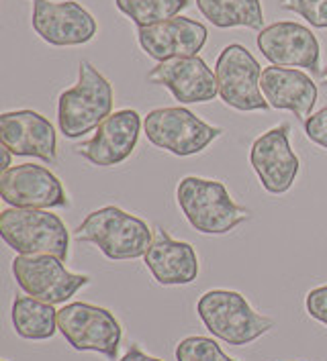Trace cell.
<instances>
[{
    "label": "cell",
    "instance_id": "1",
    "mask_svg": "<svg viewBox=\"0 0 327 361\" xmlns=\"http://www.w3.org/2000/svg\"><path fill=\"white\" fill-rule=\"evenodd\" d=\"M176 202L201 235H227L250 219V210L231 198L223 182L186 176L176 188Z\"/></svg>",
    "mask_w": 327,
    "mask_h": 361
},
{
    "label": "cell",
    "instance_id": "2",
    "mask_svg": "<svg viewBox=\"0 0 327 361\" xmlns=\"http://www.w3.org/2000/svg\"><path fill=\"white\" fill-rule=\"evenodd\" d=\"M78 243H93L113 262L137 259L148 253L154 241L152 228L135 214L119 207L93 210L74 231Z\"/></svg>",
    "mask_w": 327,
    "mask_h": 361
},
{
    "label": "cell",
    "instance_id": "3",
    "mask_svg": "<svg viewBox=\"0 0 327 361\" xmlns=\"http://www.w3.org/2000/svg\"><path fill=\"white\" fill-rule=\"evenodd\" d=\"M115 92L97 68L82 59L78 82L58 98V127L66 139H80L113 114Z\"/></svg>",
    "mask_w": 327,
    "mask_h": 361
},
{
    "label": "cell",
    "instance_id": "4",
    "mask_svg": "<svg viewBox=\"0 0 327 361\" xmlns=\"http://www.w3.org/2000/svg\"><path fill=\"white\" fill-rule=\"evenodd\" d=\"M196 314L213 337L227 345H250L274 326V319L256 312L250 302L233 290H209L196 302Z\"/></svg>",
    "mask_w": 327,
    "mask_h": 361
},
{
    "label": "cell",
    "instance_id": "5",
    "mask_svg": "<svg viewBox=\"0 0 327 361\" xmlns=\"http://www.w3.org/2000/svg\"><path fill=\"white\" fill-rule=\"evenodd\" d=\"M0 237L17 255L47 253L59 259L70 255V233L58 214L41 209H4Z\"/></svg>",
    "mask_w": 327,
    "mask_h": 361
},
{
    "label": "cell",
    "instance_id": "6",
    "mask_svg": "<svg viewBox=\"0 0 327 361\" xmlns=\"http://www.w3.org/2000/svg\"><path fill=\"white\" fill-rule=\"evenodd\" d=\"M143 131L148 141L176 157H189L205 152L223 129L213 127L184 106L155 109L143 118Z\"/></svg>",
    "mask_w": 327,
    "mask_h": 361
},
{
    "label": "cell",
    "instance_id": "7",
    "mask_svg": "<svg viewBox=\"0 0 327 361\" xmlns=\"http://www.w3.org/2000/svg\"><path fill=\"white\" fill-rule=\"evenodd\" d=\"M58 329L76 351H95L115 361L123 339L121 323L102 306L70 302L58 310Z\"/></svg>",
    "mask_w": 327,
    "mask_h": 361
},
{
    "label": "cell",
    "instance_id": "8",
    "mask_svg": "<svg viewBox=\"0 0 327 361\" xmlns=\"http://www.w3.org/2000/svg\"><path fill=\"white\" fill-rule=\"evenodd\" d=\"M215 76L219 84V96L230 109H235L239 113L270 109L260 88L262 68L248 47L239 43L227 45L217 57Z\"/></svg>",
    "mask_w": 327,
    "mask_h": 361
},
{
    "label": "cell",
    "instance_id": "9",
    "mask_svg": "<svg viewBox=\"0 0 327 361\" xmlns=\"http://www.w3.org/2000/svg\"><path fill=\"white\" fill-rule=\"evenodd\" d=\"M13 276L27 296L54 306L66 305L80 288L90 284L88 276L68 271L64 259L47 253L17 255L13 259Z\"/></svg>",
    "mask_w": 327,
    "mask_h": 361
},
{
    "label": "cell",
    "instance_id": "10",
    "mask_svg": "<svg viewBox=\"0 0 327 361\" xmlns=\"http://www.w3.org/2000/svg\"><path fill=\"white\" fill-rule=\"evenodd\" d=\"M2 202L13 209H68L70 198L59 178L43 166L20 164L0 173Z\"/></svg>",
    "mask_w": 327,
    "mask_h": 361
},
{
    "label": "cell",
    "instance_id": "11",
    "mask_svg": "<svg viewBox=\"0 0 327 361\" xmlns=\"http://www.w3.org/2000/svg\"><path fill=\"white\" fill-rule=\"evenodd\" d=\"M31 27L49 45L76 47L93 41L97 19L76 0H33Z\"/></svg>",
    "mask_w": 327,
    "mask_h": 361
},
{
    "label": "cell",
    "instance_id": "12",
    "mask_svg": "<svg viewBox=\"0 0 327 361\" xmlns=\"http://www.w3.org/2000/svg\"><path fill=\"white\" fill-rule=\"evenodd\" d=\"M250 164L268 194H285L292 188L301 161L290 147L289 123L272 127L251 143Z\"/></svg>",
    "mask_w": 327,
    "mask_h": 361
},
{
    "label": "cell",
    "instance_id": "13",
    "mask_svg": "<svg viewBox=\"0 0 327 361\" xmlns=\"http://www.w3.org/2000/svg\"><path fill=\"white\" fill-rule=\"evenodd\" d=\"M143 121L133 109L117 111L98 125L93 139L78 143L74 152L98 168H115L131 157L137 147Z\"/></svg>",
    "mask_w": 327,
    "mask_h": 361
},
{
    "label": "cell",
    "instance_id": "14",
    "mask_svg": "<svg viewBox=\"0 0 327 361\" xmlns=\"http://www.w3.org/2000/svg\"><path fill=\"white\" fill-rule=\"evenodd\" d=\"M256 45L272 66L305 68L311 70V74L321 72L319 41L305 25L290 20L268 25L258 33Z\"/></svg>",
    "mask_w": 327,
    "mask_h": 361
},
{
    "label": "cell",
    "instance_id": "15",
    "mask_svg": "<svg viewBox=\"0 0 327 361\" xmlns=\"http://www.w3.org/2000/svg\"><path fill=\"white\" fill-rule=\"evenodd\" d=\"M148 82L168 88L180 104L211 102L219 94L217 76L198 56L157 61L148 74Z\"/></svg>",
    "mask_w": 327,
    "mask_h": 361
},
{
    "label": "cell",
    "instance_id": "16",
    "mask_svg": "<svg viewBox=\"0 0 327 361\" xmlns=\"http://www.w3.org/2000/svg\"><path fill=\"white\" fill-rule=\"evenodd\" d=\"M209 31L203 23L189 17H172L155 25L137 27V41L145 56L155 61L193 57L205 47Z\"/></svg>",
    "mask_w": 327,
    "mask_h": 361
},
{
    "label": "cell",
    "instance_id": "17",
    "mask_svg": "<svg viewBox=\"0 0 327 361\" xmlns=\"http://www.w3.org/2000/svg\"><path fill=\"white\" fill-rule=\"evenodd\" d=\"M0 143L15 155L37 157L45 164H54L58 159L56 129L37 111L0 114Z\"/></svg>",
    "mask_w": 327,
    "mask_h": 361
},
{
    "label": "cell",
    "instance_id": "18",
    "mask_svg": "<svg viewBox=\"0 0 327 361\" xmlns=\"http://www.w3.org/2000/svg\"><path fill=\"white\" fill-rule=\"evenodd\" d=\"M262 94L276 111H290L299 121H307L317 102V84L313 78L297 68L270 66L260 78Z\"/></svg>",
    "mask_w": 327,
    "mask_h": 361
},
{
    "label": "cell",
    "instance_id": "19",
    "mask_svg": "<svg viewBox=\"0 0 327 361\" xmlns=\"http://www.w3.org/2000/svg\"><path fill=\"white\" fill-rule=\"evenodd\" d=\"M145 267L162 286L193 284L201 271L198 255L191 243L176 241L162 227L155 228L154 241L143 255Z\"/></svg>",
    "mask_w": 327,
    "mask_h": 361
},
{
    "label": "cell",
    "instance_id": "20",
    "mask_svg": "<svg viewBox=\"0 0 327 361\" xmlns=\"http://www.w3.org/2000/svg\"><path fill=\"white\" fill-rule=\"evenodd\" d=\"M13 326L17 335L29 341H45L58 333V310L33 296H17L13 302Z\"/></svg>",
    "mask_w": 327,
    "mask_h": 361
},
{
    "label": "cell",
    "instance_id": "21",
    "mask_svg": "<svg viewBox=\"0 0 327 361\" xmlns=\"http://www.w3.org/2000/svg\"><path fill=\"white\" fill-rule=\"evenodd\" d=\"M196 8L219 29L246 27L258 33L264 29L262 0H196Z\"/></svg>",
    "mask_w": 327,
    "mask_h": 361
},
{
    "label": "cell",
    "instance_id": "22",
    "mask_svg": "<svg viewBox=\"0 0 327 361\" xmlns=\"http://www.w3.org/2000/svg\"><path fill=\"white\" fill-rule=\"evenodd\" d=\"M115 6L137 27H148L178 17L191 0H115Z\"/></svg>",
    "mask_w": 327,
    "mask_h": 361
},
{
    "label": "cell",
    "instance_id": "23",
    "mask_svg": "<svg viewBox=\"0 0 327 361\" xmlns=\"http://www.w3.org/2000/svg\"><path fill=\"white\" fill-rule=\"evenodd\" d=\"M176 361H237L225 355L223 349L209 337H186L176 345Z\"/></svg>",
    "mask_w": 327,
    "mask_h": 361
},
{
    "label": "cell",
    "instance_id": "24",
    "mask_svg": "<svg viewBox=\"0 0 327 361\" xmlns=\"http://www.w3.org/2000/svg\"><path fill=\"white\" fill-rule=\"evenodd\" d=\"M278 4L283 11L303 17L311 27L327 29V0H280Z\"/></svg>",
    "mask_w": 327,
    "mask_h": 361
},
{
    "label": "cell",
    "instance_id": "25",
    "mask_svg": "<svg viewBox=\"0 0 327 361\" xmlns=\"http://www.w3.org/2000/svg\"><path fill=\"white\" fill-rule=\"evenodd\" d=\"M305 135L311 143L319 145L321 149H327V106L313 113L305 121Z\"/></svg>",
    "mask_w": 327,
    "mask_h": 361
},
{
    "label": "cell",
    "instance_id": "26",
    "mask_svg": "<svg viewBox=\"0 0 327 361\" xmlns=\"http://www.w3.org/2000/svg\"><path fill=\"white\" fill-rule=\"evenodd\" d=\"M305 308L309 317L327 326V286L313 288L305 296Z\"/></svg>",
    "mask_w": 327,
    "mask_h": 361
},
{
    "label": "cell",
    "instance_id": "27",
    "mask_svg": "<svg viewBox=\"0 0 327 361\" xmlns=\"http://www.w3.org/2000/svg\"><path fill=\"white\" fill-rule=\"evenodd\" d=\"M119 361H162V360H157V357H154V355H148L137 343H131V347L127 349V353L121 357Z\"/></svg>",
    "mask_w": 327,
    "mask_h": 361
},
{
    "label": "cell",
    "instance_id": "28",
    "mask_svg": "<svg viewBox=\"0 0 327 361\" xmlns=\"http://www.w3.org/2000/svg\"><path fill=\"white\" fill-rule=\"evenodd\" d=\"M0 152H2V171H4L11 168V161H13V155H15V153L11 152L8 147H4V145H2V149H0Z\"/></svg>",
    "mask_w": 327,
    "mask_h": 361
},
{
    "label": "cell",
    "instance_id": "29",
    "mask_svg": "<svg viewBox=\"0 0 327 361\" xmlns=\"http://www.w3.org/2000/svg\"><path fill=\"white\" fill-rule=\"evenodd\" d=\"M317 76H319V82H321V84H326V86H327V68H326V70H321V72H319Z\"/></svg>",
    "mask_w": 327,
    "mask_h": 361
}]
</instances>
